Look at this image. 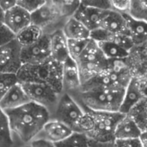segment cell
<instances>
[{
  "instance_id": "15",
  "label": "cell",
  "mask_w": 147,
  "mask_h": 147,
  "mask_svg": "<svg viewBox=\"0 0 147 147\" xmlns=\"http://www.w3.org/2000/svg\"><path fill=\"white\" fill-rule=\"evenodd\" d=\"M29 102L30 100L22 88V85L18 82L13 85L1 99L0 109L3 112H6L17 109Z\"/></svg>"
},
{
  "instance_id": "32",
  "label": "cell",
  "mask_w": 147,
  "mask_h": 147,
  "mask_svg": "<svg viewBox=\"0 0 147 147\" xmlns=\"http://www.w3.org/2000/svg\"><path fill=\"white\" fill-rule=\"evenodd\" d=\"M46 3V0H18L17 5L32 13Z\"/></svg>"
},
{
  "instance_id": "12",
  "label": "cell",
  "mask_w": 147,
  "mask_h": 147,
  "mask_svg": "<svg viewBox=\"0 0 147 147\" xmlns=\"http://www.w3.org/2000/svg\"><path fill=\"white\" fill-rule=\"evenodd\" d=\"M81 85L82 84L77 63L71 58H68L62 64L63 92L72 95L80 90Z\"/></svg>"
},
{
  "instance_id": "17",
  "label": "cell",
  "mask_w": 147,
  "mask_h": 147,
  "mask_svg": "<svg viewBox=\"0 0 147 147\" xmlns=\"http://www.w3.org/2000/svg\"><path fill=\"white\" fill-rule=\"evenodd\" d=\"M99 28H102L112 34H127V22L125 14H121L112 9H107Z\"/></svg>"
},
{
  "instance_id": "41",
  "label": "cell",
  "mask_w": 147,
  "mask_h": 147,
  "mask_svg": "<svg viewBox=\"0 0 147 147\" xmlns=\"http://www.w3.org/2000/svg\"><path fill=\"white\" fill-rule=\"evenodd\" d=\"M46 2H48V3H49V2H50V0H46Z\"/></svg>"
},
{
  "instance_id": "33",
  "label": "cell",
  "mask_w": 147,
  "mask_h": 147,
  "mask_svg": "<svg viewBox=\"0 0 147 147\" xmlns=\"http://www.w3.org/2000/svg\"><path fill=\"white\" fill-rule=\"evenodd\" d=\"M81 4L96 7L103 9H110L109 0H81Z\"/></svg>"
},
{
  "instance_id": "2",
  "label": "cell",
  "mask_w": 147,
  "mask_h": 147,
  "mask_svg": "<svg viewBox=\"0 0 147 147\" xmlns=\"http://www.w3.org/2000/svg\"><path fill=\"white\" fill-rule=\"evenodd\" d=\"M125 90L121 85H93L81 87L71 96L84 109L120 112Z\"/></svg>"
},
{
  "instance_id": "36",
  "label": "cell",
  "mask_w": 147,
  "mask_h": 147,
  "mask_svg": "<svg viewBox=\"0 0 147 147\" xmlns=\"http://www.w3.org/2000/svg\"><path fill=\"white\" fill-rule=\"evenodd\" d=\"M30 147H55V145L42 140H34L30 143Z\"/></svg>"
},
{
  "instance_id": "26",
  "label": "cell",
  "mask_w": 147,
  "mask_h": 147,
  "mask_svg": "<svg viewBox=\"0 0 147 147\" xmlns=\"http://www.w3.org/2000/svg\"><path fill=\"white\" fill-rule=\"evenodd\" d=\"M55 147H90V143L84 134L73 132L67 139L55 144Z\"/></svg>"
},
{
  "instance_id": "35",
  "label": "cell",
  "mask_w": 147,
  "mask_h": 147,
  "mask_svg": "<svg viewBox=\"0 0 147 147\" xmlns=\"http://www.w3.org/2000/svg\"><path fill=\"white\" fill-rule=\"evenodd\" d=\"M17 3L18 0H0V7L4 12L14 8L17 5Z\"/></svg>"
},
{
  "instance_id": "6",
  "label": "cell",
  "mask_w": 147,
  "mask_h": 147,
  "mask_svg": "<svg viewBox=\"0 0 147 147\" xmlns=\"http://www.w3.org/2000/svg\"><path fill=\"white\" fill-rule=\"evenodd\" d=\"M84 114L80 104L70 94L62 92L53 111L50 114V119L64 123L73 131Z\"/></svg>"
},
{
  "instance_id": "5",
  "label": "cell",
  "mask_w": 147,
  "mask_h": 147,
  "mask_svg": "<svg viewBox=\"0 0 147 147\" xmlns=\"http://www.w3.org/2000/svg\"><path fill=\"white\" fill-rule=\"evenodd\" d=\"M75 62L78 67L82 84L107 71L110 66V60L104 56L98 43L92 39H90L86 47Z\"/></svg>"
},
{
  "instance_id": "34",
  "label": "cell",
  "mask_w": 147,
  "mask_h": 147,
  "mask_svg": "<svg viewBox=\"0 0 147 147\" xmlns=\"http://www.w3.org/2000/svg\"><path fill=\"white\" fill-rule=\"evenodd\" d=\"M115 144L117 147H143L140 139L115 140Z\"/></svg>"
},
{
  "instance_id": "20",
  "label": "cell",
  "mask_w": 147,
  "mask_h": 147,
  "mask_svg": "<svg viewBox=\"0 0 147 147\" xmlns=\"http://www.w3.org/2000/svg\"><path fill=\"white\" fill-rule=\"evenodd\" d=\"M62 31L68 40L90 39V31L78 20L71 16L65 22Z\"/></svg>"
},
{
  "instance_id": "31",
  "label": "cell",
  "mask_w": 147,
  "mask_h": 147,
  "mask_svg": "<svg viewBox=\"0 0 147 147\" xmlns=\"http://www.w3.org/2000/svg\"><path fill=\"white\" fill-rule=\"evenodd\" d=\"M16 39V34L3 22L0 23V47L4 46Z\"/></svg>"
},
{
  "instance_id": "18",
  "label": "cell",
  "mask_w": 147,
  "mask_h": 147,
  "mask_svg": "<svg viewBox=\"0 0 147 147\" xmlns=\"http://www.w3.org/2000/svg\"><path fill=\"white\" fill-rule=\"evenodd\" d=\"M142 131L135 121L127 115H124L122 119L117 123L114 137L115 140L140 139Z\"/></svg>"
},
{
  "instance_id": "9",
  "label": "cell",
  "mask_w": 147,
  "mask_h": 147,
  "mask_svg": "<svg viewBox=\"0 0 147 147\" xmlns=\"http://www.w3.org/2000/svg\"><path fill=\"white\" fill-rule=\"evenodd\" d=\"M51 59L49 36L42 35L34 43L22 47L21 59L22 65H36Z\"/></svg>"
},
{
  "instance_id": "3",
  "label": "cell",
  "mask_w": 147,
  "mask_h": 147,
  "mask_svg": "<svg viewBox=\"0 0 147 147\" xmlns=\"http://www.w3.org/2000/svg\"><path fill=\"white\" fill-rule=\"evenodd\" d=\"M84 114L73 132L83 134L90 140L94 142L115 141L114 137L115 128L124 116V114L121 112L94 111L90 109H84Z\"/></svg>"
},
{
  "instance_id": "28",
  "label": "cell",
  "mask_w": 147,
  "mask_h": 147,
  "mask_svg": "<svg viewBox=\"0 0 147 147\" xmlns=\"http://www.w3.org/2000/svg\"><path fill=\"white\" fill-rule=\"evenodd\" d=\"M90 39L87 40H68L67 39V45H68V53L70 58L73 60H76L80 54L83 53L84 48L86 47Z\"/></svg>"
},
{
  "instance_id": "8",
  "label": "cell",
  "mask_w": 147,
  "mask_h": 147,
  "mask_svg": "<svg viewBox=\"0 0 147 147\" xmlns=\"http://www.w3.org/2000/svg\"><path fill=\"white\" fill-rule=\"evenodd\" d=\"M22 85L30 102L45 108L51 114L60 96L53 88L47 84L38 83H20Z\"/></svg>"
},
{
  "instance_id": "38",
  "label": "cell",
  "mask_w": 147,
  "mask_h": 147,
  "mask_svg": "<svg viewBox=\"0 0 147 147\" xmlns=\"http://www.w3.org/2000/svg\"><path fill=\"white\" fill-rule=\"evenodd\" d=\"M140 140L142 144V146L147 147V130L141 133L140 137Z\"/></svg>"
},
{
  "instance_id": "4",
  "label": "cell",
  "mask_w": 147,
  "mask_h": 147,
  "mask_svg": "<svg viewBox=\"0 0 147 147\" xmlns=\"http://www.w3.org/2000/svg\"><path fill=\"white\" fill-rule=\"evenodd\" d=\"M16 76L19 83L44 84L59 94L63 92L62 64L52 59L40 64L22 65Z\"/></svg>"
},
{
  "instance_id": "13",
  "label": "cell",
  "mask_w": 147,
  "mask_h": 147,
  "mask_svg": "<svg viewBox=\"0 0 147 147\" xmlns=\"http://www.w3.org/2000/svg\"><path fill=\"white\" fill-rule=\"evenodd\" d=\"M106 11L107 9L81 4L72 16L92 32L100 28Z\"/></svg>"
},
{
  "instance_id": "11",
  "label": "cell",
  "mask_w": 147,
  "mask_h": 147,
  "mask_svg": "<svg viewBox=\"0 0 147 147\" xmlns=\"http://www.w3.org/2000/svg\"><path fill=\"white\" fill-rule=\"evenodd\" d=\"M72 133V129L64 123L49 119L34 140H42L55 145L67 139Z\"/></svg>"
},
{
  "instance_id": "29",
  "label": "cell",
  "mask_w": 147,
  "mask_h": 147,
  "mask_svg": "<svg viewBox=\"0 0 147 147\" xmlns=\"http://www.w3.org/2000/svg\"><path fill=\"white\" fill-rule=\"evenodd\" d=\"M18 82L16 74H0V101L8 90Z\"/></svg>"
},
{
  "instance_id": "25",
  "label": "cell",
  "mask_w": 147,
  "mask_h": 147,
  "mask_svg": "<svg viewBox=\"0 0 147 147\" xmlns=\"http://www.w3.org/2000/svg\"><path fill=\"white\" fill-rule=\"evenodd\" d=\"M0 147H14L11 131L6 114L0 109Z\"/></svg>"
},
{
  "instance_id": "14",
  "label": "cell",
  "mask_w": 147,
  "mask_h": 147,
  "mask_svg": "<svg viewBox=\"0 0 147 147\" xmlns=\"http://www.w3.org/2000/svg\"><path fill=\"white\" fill-rule=\"evenodd\" d=\"M3 23L15 34L31 24V13L16 5L4 12Z\"/></svg>"
},
{
  "instance_id": "23",
  "label": "cell",
  "mask_w": 147,
  "mask_h": 147,
  "mask_svg": "<svg viewBox=\"0 0 147 147\" xmlns=\"http://www.w3.org/2000/svg\"><path fill=\"white\" fill-rule=\"evenodd\" d=\"M127 115L135 121L142 132L147 130V98L134 106Z\"/></svg>"
},
{
  "instance_id": "19",
  "label": "cell",
  "mask_w": 147,
  "mask_h": 147,
  "mask_svg": "<svg viewBox=\"0 0 147 147\" xmlns=\"http://www.w3.org/2000/svg\"><path fill=\"white\" fill-rule=\"evenodd\" d=\"M127 22V34L133 40L134 45L147 40V22L125 14Z\"/></svg>"
},
{
  "instance_id": "10",
  "label": "cell",
  "mask_w": 147,
  "mask_h": 147,
  "mask_svg": "<svg viewBox=\"0 0 147 147\" xmlns=\"http://www.w3.org/2000/svg\"><path fill=\"white\" fill-rule=\"evenodd\" d=\"M21 49L22 47L16 39L0 47V74H17L22 65Z\"/></svg>"
},
{
  "instance_id": "7",
  "label": "cell",
  "mask_w": 147,
  "mask_h": 147,
  "mask_svg": "<svg viewBox=\"0 0 147 147\" xmlns=\"http://www.w3.org/2000/svg\"><path fill=\"white\" fill-rule=\"evenodd\" d=\"M67 19L48 2L31 13V22L46 35L62 29Z\"/></svg>"
},
{
  "instance_id": "30",
  "label": "cell",
  "mask_w": 147,
  "mask_h": 147,
  "mask_svg": "<svg viewBox=\"0 0 147 147\" xmlns=\"http://www.w3.org/2000/svg\"><path fill=\"white\" fill-rule=\"evenodd\" d=\"M110 9L121 14H128L131 6V0H109Z\"/></svg>"
},
{
  "instance_id": "37",
  "label": "cell",
  "mask_w": 147,
  "mask_h": 147,
  "mask_svg": "<svg viewBox=\"0 0 147 147\" xmlns=\"http://www.w3.org/2000/svg\"><path fill=\"white\" fill-rule=\"evenodd\" d=\"M90 147H117L115 141L100 143V142H94L90 140Z\"/></svg>"
},
{
  "instance_id": "1",
  "label": "cell",
  "mask_w": 147,
  "mask_h": 147,
  "mask_svg": "<svg viewBox=\"0 0 147 147\" xmlns=\"http://www.w3.org/2000/svg\"><path fill=\"white\" fill-rule=\"evenodd\" d=\"M4 113L9 121L14 147L30 145L50 119L49 112L33 102Z\"/></svg>"
},
{
  "instance_id": "42",
  "label": "cell",
  "mask_w": 147,
  "mask_h": 147,
  "mask_svg": "<svg viewBox=\"0 0 147 147\" xmlns=\"http://www.w3.org/2000/svg\"><path fill=\"white\" fill-rule=\"evenodd\" d=\"M0 23H2V22H0Z\"/></svg>"
},
{
  "instance_id": "39",
  "label": "cell",
  "mask_w": 147,
  "mask_h": 147,
  "mask_svg": "<svg viewBox=\"0 0 147 147\" xmlns=\"http://www.w3.org/2000/svg\"><path fill=\"white\" fill-rule=\"evenodd\" d=\"M3 16H4V11H3V10L2 9V8L0 7V22H3Z\"/></svg>"
},
{
  "instance_id": "22",
  "label": "cell",
  "mask_w": 147,
  "mask_h": 147,
  "mask_svg": "<svg viewBox=\"0 0 147 147\" xmlns=\"http://www.w3.org/2000/svg\"><path fill=\"white\" fill-rule=\"evenodd\" d=\"M42 35H44L42 31L37 26L31 23L16 34V40L21 47H25L34 43Z\"/></svg>"
},
{
  "instance_id": "24",
  "label": "cell",
  "mask_w": 147,
  "mask_h": 147,
  "mask_svg": "<svg viewBox=\"0 0 147 147\" xmlns=\"http://www.w3.org/2000/svg\"><path fill=\"white\" fill-rule=\"evenodd\" d=\"M49 3L66 18L72 16L81 5V0H50Z\"/></svg>"
},
{
  "instance_id": "27",
  "label": "cell",
  "mask_w": 147,
  "mask_h": 147,
  "mask_svg": "<svg viewBox=\"0 0 147 147\" xmlns=\"http://www.w3.org/2000/svg\"><path fill=\"white\" fill-rule=\"evenodd\" d=\"M128 15L147 22V0H131Z\"/></svg>"
},
{
  "instance_id": "16",
  "label": "cell",
  "mask_w": 147,
  "mask_h": 147,
  "mask_svg": "<svg viewBox=\"0 0 147 147\" xmlns=\"http://www.w3.org/2000/svg\"><path fill=\"white\" fill-rule=\"evenodd\" d=\"M48 36L51 59L60 64H63L68 58H70L68 53L67 38L64 34L62 29L58 30Z\"/></svg>"
},
{
  "instance_id": "21",
  "label": "cell",
  "mask_w": 147,
  "mask_h": 147,
  "mask_svg": "<svg viewBox=\"0 0 147 147\" xmlns=\"http://www.w3.org/2000/svg\"><path fill=\"white\" fill-rule=\"evenodd\" d=\"M100 49L109 60H121L128 57L129 52L113 41L97 42Z\"/></svg>"
},
{
  "instance_id": "40",
  "label": "cell",
  "mask_w": 147,
  "mask_h": 147,
  "mask_svg": "<svg viewBox=\"0 0 147 147\" xmlns=\"http://www.w3.org/2000/svg\"><path fill=\"white\" fill-rule=\"evenodd\" d=\"M22 147H30V145H28V146H22Z\"/></svg>"
}]
</instances>
